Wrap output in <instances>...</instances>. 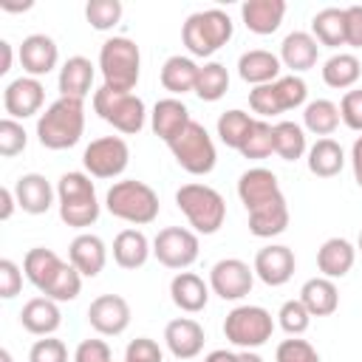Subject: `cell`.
<instances>
[{"instance_id":"cell-1","label":"cell","mask_w":362,"mask_h":362,"mask_svg":"<svg viewBox=\"0 0 362 362\" xmlns=\"http://www.w3.org/2000/svg\"><path fill=\"white\" fill-rule=\"evenodd\" d=\"M85 130V105L82 99L59 96L45 107L37 122V139L48 150H68L82 139Z\"/></svg>"},{"instance_id":"cell-2","label":"cell","mask_w":362,"mask_h":362,"mask_svg":"<svg viewBox=\"0 0 362 362\" xmlns=\"http://www.w3.org/2000/svg\"><path fill=\"white\" fill-rule=\"evenodd\" d=\"M105 206L113 218L144 226L153 223L158 215V195L144 181H116L105 195Z\"/></svg>"},{"instance_id":"cell-3","label":"cell","mask_w":362,"mask_h":362,"mask_svg":"<svg viewBox=\"0 0 362 362\" xmlns=\"http://www.w3.org/2000/svg\"><path fill=\"white\" fill-rule=\"evenodd\" d=\"M57 195H59V218L68 226L85 229V226L96 223L99 201H96L93 181L85 173H65L57 184Z\"/></svg>"},{"instance_id":"cell-4","label":"cell","mask_w":362,"mask_h":362,"mask_svg":"<svg viewBox=\"0 0 362 362\" xmlns=\"http://www.w3.org/2000/svg\"><path fill=\"white\" fill-rule=\"evenodd\" d=\"M175 204L187 215V221L195 226V232H201V235L218 232L226 218V204H223L221 192L206 184H184L175 192Z\"/></svg>"},{"instance_id":"cell-5","label":"cell","mask_w":362,"mask_h":362,"mask_svg":"<svg viewBox=\"0 0 362 362\" xmlns=\"http://www.w3.org/2000/svg\"><path fill=\"white\" fill-rule=\"evenodd\" d=\"M99 68H102V76H105L107 88L130 93L139 82V68H141L139 45L127 37L107 40L99 51Z\"/></svg>"},{"instance_id":"cell-6","label":"cell","mask_w":362,"mask_h":362,"mask_svg":"<svg viewBox=\"0 0 362 362\" xmlns=\"http://www.w3.org/2000/svg\"><path fill=\"white\" fill-rule=\"evenodd\" d=\"M184 45L195 57H212L221 45L229 42L232 37V20L221 8H206L198 14H189L184 28H181Z\"/></svg>"},{"instance_id":"cell-7","label":"cell","mask_w":362,"mask_h":362,"mask_svg":"<svg viewBox=\"0 0 362 362\" xmlns=\"http://www.w3.org/2000/svg\"><path fill=\"white\" fill-rule=\"evenodd\" d=\"M93 110L107 122L113 124L119 133H139L144 127V102L133 93H124V90H113L107 85H102L96 93H93Z\"/></svg>"},{"instance_id":"cell-8","label":"cell","mask_w":362,"mask_h":362,"mask_svg":"<svg viewBox=\"0 0 362 362\" xmlns=\"http://www.w3.org/2000/svg\"><path fill=\"white\" fill-rule=\"evenodd\" d=\"M274 331V320L266 308L260 305H238L226 314L223 320V334L232 345L238 348H260L263 342L272 339Z\"/></svg>"},{"instance_id":"cell-9","label":"cell","mask_w":362,"mask_h":362,"mask_svg":"<svg viewBox=\"0 0 362 362\" xmlns=\"http://www.w3.org/2000/svg\"><path fill=\"white\" fill-rule=\"evenodd\" d=\"M170 150H173L175 161H178L189 175H206V173H212L215 158H218V156H215V144H212L206 127L198 124V122H189L187 130H184L178 139L170 141Z\"/></svg>"},{"instance_id":"cell-10","label":"cell","mask_w":362,"mask_h":362,"mask_svg":"<svg viewBox=\"0 0 362 362\" xmlns=\"http://www.w3.org/2000/svg\"><path fill=\"white\" fill-rule=\"evenodd\" d=\"M127 161H130V150H127L124 139H119V136L93 139L82 156V164L93 178H113V175L124 173Z\"/></svg>"},{"instance_id":"cell-11","label":"cell","mask_w":362,"mask_h":362,"mask_svg":"<svg viewBox=\"0 0 362 362\" xmlns=\"http://www.w3.org/2000/svg\"><path fill=\"white\" fill-rule=\"evenodd\" d=\"M153 255L167 269H187L198 260V238L189 229L167 226L153 240Z\"/></svg>"},{"instance_id":"cell-12","label":"cell","mask_w":362,"mask_h":362,"mask_svg":"<svg viewBox=\"0 0 362 362\" xmlns=\"http://www.w3.org/2000/svg\"><path fill=\"white\" fill-rule=\"evenodd\" d=\"M255 283V269H249V263L238 260V257H226L218 260L209 272V286L221 300H240L252 291Z\"/></svg>"},{"instance_id":"cell-13","label":"cell","mask_w":362,"mask_h":362,"mask_svg":"<svg viewBox=\"0 0 362 362\" xmlns=\"http://www.w3.org/2000/svg\"><path fill=\"white\" fill-rule=\"evenodd\" d=\"M88 322L105 337H116L130 325V305L119 294H99L88 305Z\"/></svg>"},{"instance_id":"cell-14","label":"cell","mask_w":362,"mask_h":362,"mask_svg":"<svg viewBox=\"0 0 362 362\" xmlns=\"http://www.w3.org/2000/svg\"><path fill=\"white\" fill-rule=\"evenodd\" d=\"M42 99H45V88L34 76H20V79L8 82L6 90H3V107H6L8 119L34 116L42 107Z\"/></svg>"},{"instance_id":"cell-15","label":"cell","mask_w":362,"mask_h":362,"mask_svg":"<svg viewBox=\"0 0 362 362\" xmlns=\"http://www.w3.org/2000/svg\"><path fill=\"white\" fill-rule=\"evenodd\" d=\"M238 195L246 206V212L252 209H260L272 201H277L283 192H280V184H277V175L266 167H255V170H246L238 181Z\"/></svg>"},{"instance_id":"cell-16","label":"cell","mask_w":362,"mask_h":362,"mask_svg":"<svg viewBox=\"0 0 362 362\" xmlns=\"http://www.w3.org/2000/svg\"><path fill=\"white\" fill-rule=\"evenodd\" d=\"M255 274L266 286H283L294 274V252L288 246H263L255 255Z\"/></svg>"},{"instance_id":"cell-17","label":"cell","mask_w":362,"mask_h":362,"mask_svg":"<svg viewBox=\"0 0 362 362\" xmlns=\"http://www.w3.org/2000/svg\"><path fill=\"white\" fill-rule=\"evenodd\" d=\"M164 339L175 359H192L204 348V328L189 317H178V320L167 322Z\"/></svg>"},{"instance_id":"cell-18","label":"cell","mask_w":362,"mask_h":362,"mask_svg":"<svg viewBox=\"0 0 362 362\" xmlns=\"http://www.w3.org/2000/svg\"><path fill=\"white\" fill-rule=\"evenodd\" d=\"M14 198H17V206L28 215H42L51 209V201H54V189L51 184L45 181V175L40 173H28V175H20L17 184H14Z\"/></svg>"},{"instance_id":"cell-19","label":"cell","mask_w":362,"mask_h":362,"mask_svg":"<svg viewBox=\"0 0 362 362\" xmlns=\"http://www.w3.org/2000/svg\"><path fill=\"white\" fill-rule=\"evenodd\" d=\"M57 57H59L57 42H54L51 37H45V34H31V37H25L23 45H20V62H23V68H25L34 79L42 76V74H48V71H54Z\"/></svg>"},{"instance_id":"cell-20","label":"cell","mask_w":362,"mask_h":362,"mask_svg":"<svg viewBox=\"0 0 362 362\" xmlns=\"http://www.w3.org/2000/svg\"><path fill=\"white\" fill-rule=\"evenodd\" d=\"M20 322L28 334H37V337H51L59 322H62V314L57 308V300L51 297H34L23 305L20 311Z\"/></svg>"},{"instance_id":"cell-21","label":"cell","mask_w":362,"mask_h":362,"mask_svg":"<svg viewBox=\"0 0 362 362\" xmlns=\"http://www.w3.org/2000/svg\"><path fill=\"white\" fill-rule=\"evenodd\" d=\"M192 119H189V110H187V105L184 102H178V99H161V102H156V107H153V133L161 139V141H173V139H178L184 130H187V124H189Z\"/></svg>"},{"instance_id":"cell-22","label":"cell","mask_w":362,"mask_h":362,"mask_svg":"<svg viewBox=\"0 0 362 362\" xmlns=\"http://www.w3.org/2000/svg\"><path fill=\"white\" fill-rule=\"evenodd\" d=\"M68 257H71V263L79 269V274L96 277V274L105 269L107 249H105L102 238H96V235H76V238L71 240Z\"/></svg>"},{"instance_id":"cell-23","label":"cell","mask_w":362,"mask_h":362,"mask_svg":"<svg viewBox=\"0 0 362 362\" xmlns=\"http://www.w3.org/2000/svg\"><path fill=\"white\" fill-rule=\"evenodd\" d=\"M286 3L283 0H246L240 6V17L249 31L255 34H272L283 23Z\"/></svg>"},{"instance_id":"cell-24","label":"cell","mask_w":362,"mask_h":362,"mask_svg":"<svg viewBox=\"0 0 362 362\" xmlns=\"http://www.w3.org/2000/svg\"><path fill=\"white\" fill-rule=\"evenodd\" d=\"M354 260H356V249L345 238H328L317 252V266H320L322 277H328V280L345 277L351 272Z\"/></svg>"},{"instance_id":"cell-25","label":"cell","mask_w":362,"mask_h":362,"mask_svg":"<svg viewBox=\"0 0 362 362\" xmlns=\"http://www.w3.org/2000/svg\"><path fill=\"white\" fill-rule=\"evenodd\" d=\"M300 303L308 308L311 317H328L339 305V291H337L334 280H328V277H311L300 288Z\"/></svg>"},{"instance_id":"cell-26","label":"cell","mask_w":362,"mask_h":362,"mask_svg":"<svg viewBox=\"0 0 362 362\" xmlns=\"http://www.w3.org/2000/svg\"><path fill=\"white\" fill-rule=\"evenodd\" d=\"M170 294H173V303L187 314L201 311L206 305V300H209L206 283L192 272H178L173 277V283H170Z\"/></svg>"},{"instance_id":"cell-27","label":"cell","mask_w":362,"mask_h":362,"mask_svg":"<svg viewBox=\"0 0 362 362\" xmlns=\"http://www.w3.org/2000/svg\"><path fill=\"white\" fill-rule=\"evenodd\" d=\"M280 59L294 74L314 68L317 65V40L305 31H291L280 45Z\"/></svg>"},{"instance_id":"cell-28","label":"cell","mask_w":362,"mask_h":362,"mask_svg":"<svg viewBox=\"0 0 362 362\" xmlns=\"http://www.w3.org/2000/svg\"><path fill=\"white\" fill-rule=\"evenodd\" d=\"M238 74H240L243 82H252L255 88L257 85H269L280 74V59L272 51L255 48V51H246L238 59Z\"/></svg>"},{"instance_id":"cell-29","label":"cell","mask_w":362,"mask_h":362,"mask_svg":"<svg viewBox=\"0 0 362 362\" xmlns=\"http://www.w3.org/2000/svg\"><path fill=\"white\" fill-rule=\"evenodd\" d=\"M59 269H62V260L57 257V252L42 249V246L28 249L25 257H23V272H25L28 283H31L34 288H40V291H45V288L51 286V280L57 277Z\"/></svg>"},{"instance_id":"cell-30","label":"cell","mask_w":362,"mask_h":362,"mask_svg":"<svg viewBox=\"0 0 362 362\" xmlns=\"http://www.w3.org/2000/svg\"><path fill=\"white\" fill-rule=\"evenodd\" d=\"M286 226H288V206H286L283 195L277 201L249 212V232L255 238H274V235L286 232Z\"/></svg>"},{"instance_id":"cell-31","label":"cell","mask_w":362,"mask_h":362,"mask_svg":"<svg viewBox=\"0 0 362 362\" xmlns=\"http://www.w3.org/2000/svg\"><path fill=\"white\" fill-rule=\"evenodd\" d=\"M150 257V243L139 229H122L113 240V260L122 269H141Z\"/></svg>"},{"instance_id":"cell-32","label":"cell","mask_w":362,"mask_h":362,"mask_svg":"<svg viewBox=\"0 0 362 362\" xmlns=\"http://www.w3.org/2000/svg\"><path fill=\"white\" fill-rule=\"evenodd\" d=\"M93 85V65L85 57H71L59 71V90L71 99H85Z\"/></svg>"},{"instance_id":"cell-33","label":"cell","mask_w":362,"mask_h":362,"mask_svg":"<svg viewBox=\"0 0 362 362\" xmlns=\"http://www.w3.org/2000/svg\"><path fill=\"white\" fill-rule=\"evenodd\" d=\"M345 164V153L334 139H317L308 150V170L317 178H334Z\"/></svg>"},{"instance_id":"cell-34","label":"cell","mask_w":362,"mask_h":362,"mask_svg":"<svg viewBox=\"0 0 362 362\" xmlns=\"http://www.w3.org/2000/svg\"><path fill=\"white\" fill-rule=\"evenodd\" d=\"M198 65L189 59V57H170L161 68V85L170 90V93H187V90H195V82H198Z\"/></svg>"},{"instance_id":"cell-35","label":"cell","mask_w":362,"mask_h":362,"mask_svg":"<svg viewBox=\"0 0 362 362\" xmlns=\"http://www.w3.org/2000/svg\"><path fill=\"white\" fill-rule=\"evenodd\" d=\"M311 28H314V37L328 45V48H337V45H345V8H322L314 14L311 20Z\"/></svg>"},{"instance_id":"cell-36","label":"cell","mask_w":362,"mask_h":362,"mask_svg":"<svg viewBox=\"0 0 362 362\" xmlns=\"http://www.w3.org/2000/svg\"><path fill=\"white\" fill-rule=\"evenodd\" d=\"M362 74V65L354 54H334L325 65H322V79L328 88H351Z\"/></svg>"},{"instance_id":"cell-37","label":"cell","mask_w":362,"mask_h":362,"mask_svg":"<svg viewBox=\"0 0 362 362\" xmlns=\"http://www.w3.org/2000/svg\"><path fill=\"white\" fill-rule=\"evenodd\" d=\"M303 122L314 136H331L339 124V107L328 99H314V102L305 105Z\"/></svg>"},{"instance_id":"cell-38","label":"cell","mask_w":362,"mask_h":362,"mask_svg":"<svg viewBox=\"0 0 362 362\" xmlns=\"http://www.w3.org/2000/svg\"><path fill=\"white\" fill-rule=\"evenodd\" d=\"M229 90V74L221 62H206L198 71V82H195V93L204 102H218L223 93Z\"/></svg>"},{"instance_id":"cell-39","label":"cell","mask_w":362,"mask_h":362,"mask_svg":"<svg viewBox=\"0 0 362 362\" xmlns=\"http://www.w3.org/2000/svg\"><path fill=\"white\" fill-rule=\"evenodd\" d=\"M274 153L283 161H297L305 153V133L294 122H280L274 124Z\"/></svg>"},{"instance_id":"cell-40","label":"cell","mask_w":362,"mask_h":362,"mask_svg":"<svg viewBox=\"0 0 362 362\" xmlns=\"http://www.w3.org/2000/svg\"><path fill=\"white\" fill-rule=\"evenodd\" d=\"M252 122L255 119H249V113H243V110H226V113H221V119H218V136H221V141L226 147L240 150L243 141H246V136H249V130H252Z\"/></svg>"},{"instance_id":"cell-41","label":"cell","mask_w":362,"mask_h":362,"mask_svg":"<svg viewBox=\"0 0 362 362\" xmlns=\"http://www.w3.org/2000/svg\"><path fill=\"white\" fill-rule=\"evenodd\" d=\"M82 288V274L74 263H62V269L57 272V277L51 280V286L42 291L45 297L57 300V303H65V300H74Z\"/></svg>"},{"instance_id":"cell-42","label":"cell","mask_w":362,"mask_h":362,"mask_svg":"<svg viewBox=\"0 0 362 362\" xmlns=\"http://www.w3.org/2000/svg\"><path fill=\"white\" fill-rule=\"evenodd\" d=\"M274 150V127L269 122H252V130L240 147L243 158H266Z\"/></svg>"},{"instance_id":"cell-43","label":"cell","mask_w":362,"mask_h":362,"mask_svg":"<svg viewBox=\"0 0 362 362\" xmlns=\"http://www.w3.org/2000/svg\"><path fill=\"white\" fill-rule=\"evenodd\" d=\"M85 17L96 31H107L122 20V3L119 0H90L85 6Z\"/></svg>"},{"instance_id":"cell-44","label":"cell","mask_w":362,"mask_h":362,"mask_svg":"<svg viewBox=\"0 0 362 362\" xmlns=\"http://www.w3.org/2000/svg\"><path fill=\"white\" fill-rule=\"evenodd\" d=\"M277 317H280V328H283L286 334H291V337H300V334L308 328V322H311V314H308V308H305L300 300L283 303Z\"/></svg>"},{"instance_id":"cell-45","label":"cell","mask_w":362,"mask_h":362,"mask_svg":"<svg viewBox=\"0 0 362 362\" xmlns=\"http://www.w3.org/2000/svg\"><path fill=\"white\" fill-rule=\"evenodd\" d=\"M274 362H320V354L305 339H283L274 351Z\"/></svg>"},{"instance_id":"cell-46","label":"cell","mask_w":362,"mask_h":362,"mask_svg":"<svg viewBox=\"0 0 362 362\" xmlns=\"http://www.w3.org/2000/svg\"><path fill=\"white\" fill-rule=\"evenodd\" d=\"M249 105H252V110L260 113V116H277V113H283V105H280V96H277L274 82L252 88V90H249Z\"/></svg>"},{"instance_id":"cell-47","label":"cell","mask_w":362,"mask_h":362,"mask_svg":"<svg viewBox=\"0 0 362 362\" xmlns=\"http://www.w3.org/2000/svg\"><path fill=\"white\" fill-rule=\"evenodd\" d=\"M25 141H28V136H25L23 124H17L14 119H3L0 122V156L3 158H11V156L23 153Z\"/></svg>"},{"instance_id":"cell-48","label":"cell","mask_w":362,"mask_h":362,"mask_svg":"<svg viewBox=\"0 0 362 362\" xmlns=\"http://www.w3.org/2000/svg\"><path fill=\"white\" fill-rule=\"evenodd\" d=\"M274 88H277V96H280V105H283V110H291V107H300L303 102H305V96H308V88H305V82L300 79V76H283V79H277L274 82Z\"/></svg>"},{"instance_id":"cell-49","label":"cell","mask_w":362,"mask_h":362,"mask_svg":"<svg viewBox=\"0 0 362 362\" xmlns=\"http://www.w3.org/2000/svg\"><path fill=\"white\" fill-rule=\"evenodd\" d=\"M28 362H68V348L62 339H54V337L37 339L28 351Z\"/></svg>"},{"instance_id":"cell-50","label":"cell","mask_w":362,"mask_h":362,"mask_svg":"<svg viewBox=\"0 0 362 362\" xmlns=\"http://www.w3.org/2000/svg\"><path fill=\"white\" fill-rule=\"evenodd\" d=\"M339 119L351 127L362 133V90H348L339 102Z\"/></svg>"},{"instance_id":"cell-51","label":"cell","mask_w":362,"mask_h":362,"mask_svg":"<svg viewBox=\"0 0 362 362\" xmlns=\"http://www.w3.org/2000/svg\"><path fill=\"white\" fill-rule=\"evenodd\" d=\"M20 286H23V274H20L17 263L8 260V257H3L0 260V297L3 300L17 297L20 294Z\"/></svg>"},{"instance_id":"cell-52","label":"cell","mask_w":362,"mask_h":362,"mask_svg":"<svg viewBox=\"0 0 362 362\" xmlns=\"http://www.w3.org/2000/svg\"><path fill=\"white\" fill-rule=\"evenodd\" d=\"M74 362H110V345L105 339H85L76 345Z\"/></svg>"},{"instance_id":"cell-53","label":"cell","mask_w":362,"mask_h":362,"mask_svg":"<svg viewBox=\"0 0 362 362\" xmlns=\"http://www.w3.org/2000/svg\"><path fill=\"white\" fill-rule=\"evenodd\" d=\"M124 356L127 359H139V362H161V348L150 337H139V339H133L127 345Z\"/></svg>"},{"instance_id":"cell-54","label":"cell","mask_w":362,"mask_h":362,"mask_svg":"<svg viewBox=\"0 0 362 362\" xmlns=\"http://www.w3.org/2000/svg\"><path fill=\"white\" fill-rule=\"evenodd\" d=\"M345 42L362 48V6L345 8Z\"/></svg>"},{"instance_id":"cell-55","label":"cell","mask_w":362,"mask_h":362,"mask_svg":"<svg viewBox=\"0 0 362 362\" xmlns=\"http://www.w3.org/2000/svg\"><path fill=\"white\" fill-rule=\"evenodd\" d=\"M351 161H354V178H356V184L362 187V136L354 141V150H351Z\"/></svg>"},{"instance_id":"cell-56","label":"cell","mask_w":362,"mask_h":362,"mask_svg":"<svg viewBox=\"0 0 362 362\" xmlns=\"http://www.w3.org/2000/svg\"><path fill=\"white\" fill-rule=\"evenodd\" d=\"M14 201H17V198H14V192L3 187V189H0V204H3L0 218H3V221H8V218H11V212H14Z\"/></svg>"},{"instance_id":"cell-57","label":"cell","mask_w":362,"mask_h":362,"mask_svg":"<svg viewBox=\"0 0 362 362\" xmlns=\"http://www.w3.org/2000/svg\"><path fill=\"white\" fill-rule=\"evenodd\" d=\"M204 362H238V354H232V351H223V348H221V351H212Z\"/></svg>"},{"instance_id":"cell-58","label":"cell","mask_w":362,"mask_h":362,"mask_svg":"<svg viewBox=\"0 0 362 362\" xmlns=\"http://www.w3.org/2000/svg\"><path fill=\"white\" fill-rule=\"evenodd\" d=\"M0 51H3V65H0V74H6V71L11 68V45L3 40V42H0Z\"/></svg>"},{"instance_id":"cell-59","label":"cell","mask_w":362,"mask_h":362,"mask_svg":"<svg viewBox=\"0 0 362 362\" xmlns=\"http://www.w3.org/2000/svg\"><path fill=\"white\" fill-rule=\"evenodd\" d=\"M238 362H263L257 354H252V351H243V354H238Z\"/></svg>"},{"instance_id":"cell-60","label":"cell","mask_w":362,"mask_h":362,"mask_svg":"<svg viewBox=\"0 0 362 362\" xmlns=\"http://www.w3.org/2000/svg\"><path fill=\"white\" fill-rule=\"evenodd\" d=\"M0 362H11V354H8V351H6V348H3V351H0Z\"/></svg>"},{"instance_id":"cell-61","label":"cell","mask_w":362,"mask_h":362,"mask_svg":"<svg viewBox=\"0 0 362 362\" xmlns=\"http://www.w3.org/2000/svg\"><path fill=\"white\" fill-rule=\"evenodd\" d=\"M359 252H362V232H359Z\"/></svg>"},{"instance_id":"cell-62","label":"cell","mask_w":362,"mask_h":362,"mask_svg":"<svg viewBox=\"0 0 362 362\" xmlns=\"http://www.w3.org/2000/svg\"><path fill=\"white\" fill-rule=\"evenodd\" d=\"M124 362H139V359H127V356H124Z\"/></svg>"}]
</instances>
